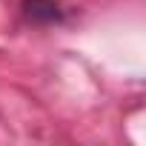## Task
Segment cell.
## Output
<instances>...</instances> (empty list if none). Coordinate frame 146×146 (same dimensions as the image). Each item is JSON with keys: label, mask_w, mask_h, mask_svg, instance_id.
<instances>
[{"label": "cell", "mask_w": 146, "mask_h": 146, "mask_svg": "<svg viewBox=\"0 0 146 146\" xmlns=\"http://www.w3.org/2000/svg\"><path fill=\"white\" fill-rule=\"evenodd\" d=\"M23 15L35 23H60L63 9L57 0H23Z\"/></svg>", "instance_id": "obj_1"}]
</instances>
